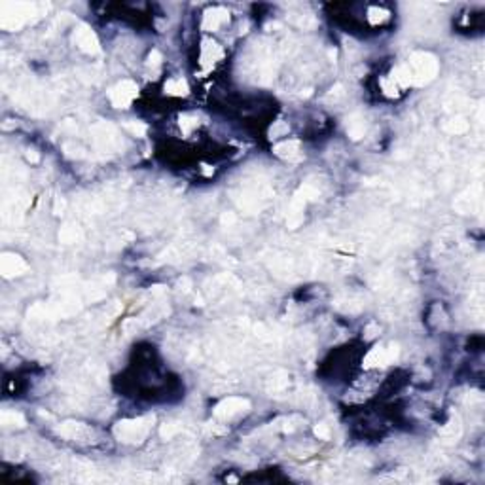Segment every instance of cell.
Segmentation results:
<instances>
[{"label":"cell","instance_id":"cell-18","mask_svg":"<svg viewBox=\"0 0 485 485\" xmlns=\"http://www.w3.org/2000/svg\"><path fill=\"white\" fill-rule=\"evenodd\" d=\"M197 124H199V120H197L195 116H190V114L180 116V129L184 135H190L191 131L197 127Z\"/></svg>","mask_w":485,"mask_h":485},{"label":"cell","instance_id":"cell-17","mask_svg":"<svg viewBox=\"0 0 485 485\" xmlns=\"http://www.w3.org/2000/svg\"><path fill=\"white\" fill-rule=\"evenodd\" d=\"M446 129L449 131V133L461 135L468 129V122H466L465 118H453V120H449V122L446 124Z\"/></svg>","mask_w":485,"mask_h":485},{"label":"cell","instance_id":"cell-13","mask_svg":"<svg viewBox=\"0 0 485 485\" xmlns=\"http://www.w3.org/2000/svg\"><path fill=\"white\" fill-rule=\"evenodd\" d=\"M347 133L354 141H358V139L364 137V133H366V124H364V120H362L360 116L347 118Z\"/></svg>","mask_w":485,"mask_h":485},{"label":"cell","instance_id":"cell-6","mask_svg":"<svg viewBox=\"0 0 485 485\" xmlns=\"http://www.w3.org/2000/svg\"><path fill=\"white\" fill-rule=\"evenodd\" d=\"M398 358V347L396 345H389V349L385 347H373L366 358H364V366L366 368H373V366H389Z\"/></svg>","mask_w":485,"mask_h":485},{"label":"cell","instance_id":"cell-7","mask_svg":"<svg viewBox=\"0 0 485 485\" xmlns=\"http://www.w3.org/2000/svg\"><path fill=\"white\" fill-rule=\"evenodd\" d=\"M72 40H74V44H76L78 48L82 49V51H86V53H89V55H97L101 51V46H99V40H97L95 32L89 29L87 25H78Z\"/></svg>","mask_w":485,"mask_h":485},{"label":"cell","instance_id":"cell-25","mask_svg":"<svg viewBox=\"0 0 485 485\" xmlns=\"http://www.w3.org/2000/svg\"><path fill=\"white\" fill-rule=\"evenodd\" d=\"M286 133H288V125L283 124V122H279V124H277L275 127H271V131H269L271 139H277V137H281V135H286Z\"/></svg>","mask_w":485,"mask_h":485},{"label":"cell","instance_id":"cell-21","mask_svg":"<svg viewBox=\"0 0 485 485\" xmlns=\"http://www.w3.org/2000/svg\"><path fill=\"white\" fill-rule=\"evenodd\" d=\"M80 237V231H78L74 226H65L63 231L59 233V239L63 243H76V239Z\"/></svg>","mask_w":485,"mask_h":485},{"label":"cell","instance_id":"cell-14","mask_svg":"<svg viewBox=\"0 0 485 485\" xmlns=\"http://www.w3.org/2000/svg\"><path fill=\"white\" fill-rule=\"evenodd\" d=\"M87 428L82 425V423H65V425H61L59 427V434H63V436L67 438H80L82 434H86Z\"/></svg>","mask_w":485,"mask_h":485},{"label":"cell","instance_id":"cell-5","mask_svg":"<svg viewBox=\"0 0 485 485\" xmlns=\"http://www.w3.org/2000/svg\"><path fill=\"white\" fill-rule=\"evenodd\" d=\"M250 409V402L247 398H237V396H229V398L222 400L218 406L214 408V415L222 421H229V419L237 417L241 413H245Z\"/></svg>","mask_w":485,"mask_h":485},{"label":"cell","instance_id":"cell-16","mask_svg":"<svg viewBox=\"0 0 485 485\" xmlns=\"http://www.w3.org/2000/svg\"><path fill=\"white\" fill-rule=\"evenodd\" d=\"M442 436L449 438V440H455V438L461 436V421H459V417H453L446 427L442 428Z\"/></svg>","mask_w":485,"mask_h":485},{"label":"cell","instance_id":"cell-3","mask_svg":"<svg viewBox=\"0 0 485 485\" xmlns=\"http://www.w3.org/2000/svg\"><path fill=\"white\" fill-rule=\"evenodd\" d=\"M34 6L32 4H23V2H15V4H4L2 6V19L0 25L4 29L15 30L19 29L25 21H29V17L32 15Z\"/></svg>","mask_w":485,"mask_h":485},{"label":"cell","instance_id":"cell-2","mask_svg":"<svg viewBox=\"0 0 485 485\" xmlns=\"http://www.w3.org/2000/svg\"><path fill=\"white\" fill-rule=\"evenodd\" d=\"M409 72L413 76V84H427L438 72V61L430 53H413L409 61Z\"/></svg>","mask_w":485,"mask_h":485},{"label":"cell","instance_id":"cell-20","mask_svg":"<svg viewBox=\"0 0 485 485\" xmlns=\"http://www.w3.org/2000/svg\"><path fill=\"white\" fill-rule=\"evenodd\" d=\"M387 17H389V11L383 10V8H370V10H368V19H370L371 25L383 23Z\"/></svg>","mask_w":485,"mask_h":485},{"label":"cell","instance_id":"cell-30","mask_svg":"<svg viewBox=\"0 0 485 485\" xmlns=\"http://www.w3.org/2000/svg\"><path fill=\"white\" fill-rule=\"evenodd\" d=\"M343 95V87L341 86H335L332 89V93L328 95V99H333V97H341Z\"/></svg>","mask_w":485,"mask_h":485},{"label":"cell","instance_id":"cell-10","mask_svg":"<svg viewBox=\"0 0 485 485\" xmlns=\"http://www.w3.org/2000/svg\"><path fill=\"white\" fill-rule=\"evenodd\" d=\"M222 55H224V49L220 48L216 42H212V40H203V46H201V57H199V63L201 67L205 68H210L218 59H222Z\"/></svg>","mask_w":485,"mask_h":485},{"label":"cell","instance_id":"cell-26","mask_svg":"<svg viewBox=\"0 0 485 485\" xmlns=\"http://www.w3.org/2000/svg\"><path fill=\"white\" fill-rule=\"evenodd\" d=\"M148 67H154V68H158L160 65H162V53L158 51V49H154L152 53L148 55V63H146Z\"/></svg>","mask_w":485,"mask_h":485},{"label":"cell","instance_id":"cell-1","mask_svg":"<svg viewBox=\"0 0 485 485\" xmlns=\"http://www.w3.org/2000/svg\"><path fill=\"white\" fill-rule=\"evenodd\" d=\"M152 421H154V415H146V417H141V419H131V421H120L114 427V434L120 442H129V444L143 442L144 436L150 430Z\"/></svg>","mask_w":485,"mask_h":485},{"label":"cell","instance_id":"cell-23","mask_svg":"<svg viewBox=\"0 0 485 485\" xmlns=\"http://www.w3.org/2000/svg\"><path fill=\"white\" fill-rule=\"evenodd\" d=\"M381 87H383V91H385L389 97L398 95V86H396L392 80H381Z\"/></svg>","mask_w":485,"mask_h":485},{"label":"cell","instance_id":"cell-4","mask_svg":"<svg viewBox=\"0 0 485 485\" xmlns=\"http://www.w3.org/2000/svg\"><path fill=\"white\" fill-rule=\"evenodd\" d=\"M139 95V87L131 80H124L120 84H116L110 91H108V99L116 108H127L135 101V97Z\"/></svg>","mask_w":485,"mask_h":485},{"label":"cell","instance_id":"cell-24","mask_svg":"<svg viewBox=\"0 0 485 485\" xmlns=\"http://www.w3.org/2000/svg\"><path fill=\"white\" fill-rule=\"evenodd\" d=\"M315 434L319 438H323V440H330V427L326 423H319L315 427Z\"/></svg>","mask_w":485,"mask_h":485},{"label":"cell","instance_id":"cell-11","mask_svg":"<svg viewBox=\"0 0 485 485\" xmlns=\"http://www.w3.org/2000/svg\"><path fill=\"white\" fill-rule=\"evenodd\" d=\"M273 152L279 156V158H283V160H298L300 158V143L298 141H285V143H279L275 144V148H273Z\"/></svg>","mask_w":485,"mask_h":485},{"label":"cell","instance_id":"cell-12","mask_svg":"<svg viewBox=\"0 0 485 485\" xmlns=\"http://www.w3.org/2000/svg\"><path fill=\"white\" fill-rule=\"evenodd\" d=\"M188 91H190V87H188V82H186L184 78H171V80H167V84H165V93H167V95L186 97L188 95Z\"/></svg>","mask_w":485,"mask_h":485},{"label":"cell","instance_id":"cell-28","mask_svg":"<svg viewBox=\"0 0 485 485\" xmlns=\"http://www.w3.org/2000/svg\"><path fill=\"white\" fill-rule=\"evenodd\" d=\"M25 156H27V160H29L30 163H38L40 162V156L36 154V150H27V154H25Z\"/></svg>","mask_w":485,"mask_h":485},{"label":"cell","instance_id":"cell-19","mask_svg":"<svg viewBox=\"0 0 485 485\" xmlns=\"http://www.w3.org/2000/svg\"><path fill=\"white\" fill-rule=\"evenodd\" d=\"M180 430H182V427L178 425V423H165V425L160 428V434H162L163 440H171V438L176 436Z\"/></svg>","mask_w":485,"mask_h":485},{"label":"cell","instance_id":"cell-22","mask_svg":"<svg viewBox=\"0 0 485 485\" xmlns=\"http://www.w3.org/2000/svg\"><path fill=\"white\" fill-rule=\"evenodd\" d=\"M124 127L131 135H135V137H144V135H146V131H148L146 124H143V122H125Z\"/></svg>","mask_w":485,"mask_h":485},{"label":"cell","instance_id":"cell-31","mask_svg":"<svg viewBox=\"0 0 485 485\" xmlns=\"http://www.w3.org/2000/svg\"><path fill=\"white\" fill-rule=\"evenodd\" d=\"M233 220H235V218H233L231 214H229V216H228V214H224V216H222V222H224V224H231Z\"/></svg>","mask_w":485,"mask_h":485},{"label":"cell","instance_id":"cell-9","mask_svg":"<svg viewBox=\"0 0 485 485\" xmlns=\"http://www.w3.org/2000/svg\"><path fill=\"white\" fill-rule=\"evenodd\" d=\"M229 21V11L226 10V8H220V6H216V8H210V10L205 11V15H203V23H201V29L203 30H218L224 23H228Z\"/></svg>","mask_w":485,"mask_h":485},{"label":"cell","instance_id":"cell-8","mask_svg":"<svg viewBox=\"0 0 485 485\" xmlns=\"http://www.w3.org/2000/svg\"><path fill=\"white\" fill-rule=\"evenodd\" d=\"M27 262L19 256V254H11L6 252L0 256V273L4 277H19L23 273H27Z\"/></svg>","mask_w":485,"mask_h":485},{"label":"cell","instance_id":"cell-29","mask_svg":"<svg viewBox=\"0 0 485 485\" xmlns=\"http://www.w3.org/2000/svg\"><path fill=\"white\" fill-rule=\"evenodd\" d=\"M377 332H379V326H375V324H370V326L366 328V335H368V337H373Z\"/></svg>","mask_w":485,"mask_h":485},{"label":"cell","instance_id":"cell-15","mask_svg":"<svg viewBox=\"0 0 485 485\" xmlns=\"http://www.w3.org/2000/svg\"><path fill=\"white\" fill-rule=\"evenodd\" d=\"M0 423L4 427H23L25 425V417L21 413H15V411H2L0 415Z\"/></svg>","mask_w":485,"mask_h":485},{"label":"cell","instance_id":"cell-27","mask_svg":"<svg viewBox=\"0 0 485 485\" xmlns=\"http://www.w3.org/2000/svg\"><path fill=\"white\" fill-rule=\"evenodd\" d=\"M65 207H67V203H65V199H61V197H55V205H53V212H55V214H63V210H65Z\"/></svg>","mask_w":485,"mask_h":485}]
</instances>
